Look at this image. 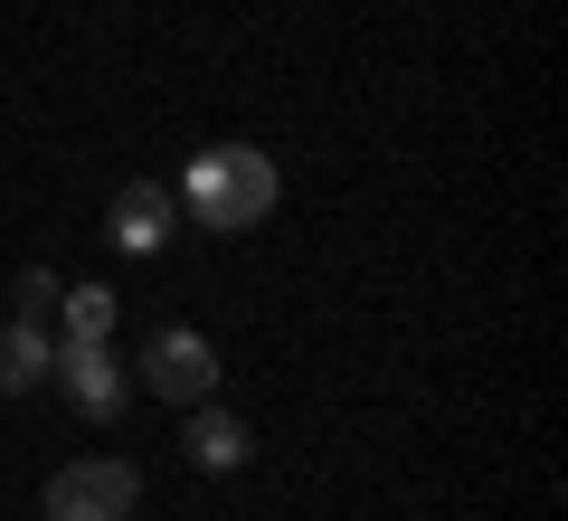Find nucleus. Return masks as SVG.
<instances>
[{"label":"nucleus","mask_w":568,"mask_h":521,"mask_svg":"<svg viewBox=\"0 0 568 521\" xmlns=\"http://www.w3.org/2000/svg\"><path fill=\"white\" fill-rule=\"evenodd\" d=\"M133 502H142V474L123 455H77V464L48 474L39 512L48 521H133Z\"/></svg>","instance_id":"nucleus-2"},{"label":"nucleus","mask_w":568,"mask_h":521,"mask_svg":"<svg viewBox=\"0 0 568 521\" xmlns=\"http://www.w3.org/2000/svg\"><path fill=\"white\" fill-rule=\"evenodd\" d=\"M142 389H152V399H171V408L219 399V341L190 332V322H162V332L142 341Z\"/></svg>","instance_id":"nucleus-3"},{"label":"nucleus","mask_w":568,"mask_h":521,"mask_svg":"<svg viewBox=\"0 0 568 521\" xmlns=\"http://www.w3.org/2000/svg\"><path fill=\"white\" fill-rule=\"evenodd\" d=\"M48 380L67 389V408H77V418H123V399H133V370L114 361V341H58V370H48Z\"/></svg>","instance_id":"nucleus-4"},{"label":"nucleus","mask_w":568,"mask_h":521,"mask_svg":"<svg viewBox=\"0 0 568 521\" xmlns=\"http://www.w3.org/2000/svg\"><path fill=\"white\" fill-rule=\"evenodd\" d=\"M171 200H181L209 238H246V228L275 219L284 171H275V152H256V142H209V152H190V171H181Z\"/></svg>","instance_id":"nucleus-1"},{"label":"nucleus","mask_w":568,"mask_h":521,"mask_svg":"<svg viewBox=\"0 0 568 521\" xmlns=\"http://www.w3.org/2000/svg\"><path fill=\"white\" fill-rule=\"evenodd\" d=\"M190 418V437H181V455L200 464V474H237L246 455H256V437H246V418L237 408H219V399H200V408H181Z\"/></svg>","instance_id":"nucleus-6"},{"label":"nucleus","mask_w":568,"mask_h":521,"mask_svg":"<svg viewBox=\"0 0 568 521\" xmlns=\"http://www.w3.org/2000/svg\"><path fill=\"white\" fill-rule=\"evenodd\" d=\"M114 322H123L114 284H77V294H58V341H114Z\"/></svg>","instance_id":"nucleus-8"},{"label":"nucleus","mask_w":568,"mask_h":521,"mask_svg":"<svg viewBox=\"0 0 568 521\" xmlns=\"http://www.w3.org/2000/svg\"><path fill=\"white\" fill-rule=\"evenodd\" d=\"M48 370H58V332L48 322H0V399H29V389H48Z\"/></svg>","instance_id":"nucleus-7"},{"label":"nucleus","mask_w":568,"mask_h":521,"mask_svg":"<svg viewBox=\"0 0 568 521\" xmlns=\"http://www.w3.org/2000/svg\"><path fill=\"white\" fill-rule=\"evenodd\" d=\"M48 303H58V275H48V265H29V275L10 284V313H20V322H48Z\"/></svg>","instance_id":"nucleus-9"},{"label":"nucleus","mask_w":568,"mask_h":521,"mask_svg":"<svg viewBox=\"0 0 568 521\" xmlns=\"http://www.w3.org/2000/svg\"><path fill=\"white\" fill-rule=\"evenodd\" d=\"M171 228H181V200H171V181H123L114 209H104V238L123 247V257H162Z\"/></svg>","instance_id":"nucleus-5"}]
</instances>
